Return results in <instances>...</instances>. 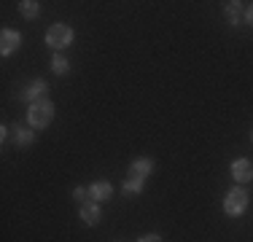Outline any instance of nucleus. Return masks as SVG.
I'll use <instances>...</instances> for the list:
<instances>
[{
  "mask_svg": "<svg viewBox=\"0 0 253 242\" xmlns=\"http://www.w3.org/2000/svg\"><path fill=\"white\" fill-rule=\"evenodd\" d=\"M54 119V105L49 100H41V102H33L27 111V121L30 126H35V129H43V126H49Z\"/></svg>",
  "mask_w": 253,
  "mask_h": 242,
  "instance_id": "1",
  "label": "nucleus"
},
{
  "mask_svg": "<svg viewBox=\"0 0 253 242\" xmlns=\"http://www.w3.org/2000/svg\"><path fill=\"white\" fill-rule=\"evenodd\" d=\"M245 210H248V191L245 189H232L224 197V213L237 218V215H243Z\"/></svg>",
  "mask_w": 253,
  "mask_h": 242,
  "instance_id": "2",
  "label": "nucleus"
},
{
  "mask_svg": "<svg viewBox=\"0 0 253 242\" xmlns=\"http://www.w3.org/2000/svg\"><path fill=\"white\" fill-rule=\"evenodd\" d=\"M46 43L51 48H68L73 43V30L68 24H51L49 33H46Z\"/></svg>",
  "mask_w": 253,
  "mask_h": 242,
  "instance_id": "3",
  "label": "nucleus"
},
{
  "mask_svg": "<svg viewBox=\"0 0 253 242\" xmlns=\"http://www.w3.org/2000/svg\"><path fill=\"white\" fill-rule=\"evenodd\" d=\"M151 169H154V161H151V159H137V161H132V167H129V172H126V178L143 180V183H146V178L151 175Z\"/></svg>",
  "mask_w": 253,
  "mask_h": 242,
  "instance_id": "4",
  "label": "nucleus"
},
{
  "mask_svg": "<svg viewBox=\"0 0 253 242\" xmlns=\"http://www.w3.org/2000/svg\"><path fill=\"white\" fill-rule=\"evenodd\" d=\"M19 43H22L19 33H14V30H3V33H0V51H3V57L14 54L16 48H19Z\"/></svg>",
  "mask_w": 253,
  "mask_h": 242,
  "instance_id": "5",
  "label": "nucleus"
},
{
  "mask_svg": "<svg viewBox=\"0 0 253 242\" xmlns=\"http://www.w3.org/2000/svg\"><path fill=\"white\" fill-rule=\"evenodd\" d=\"M43 94H46V81H41V78H38V81H30L27 89H25L19 97L33 105V102H41V100H43Z\"/></svg>",
  "mask_w": 253,
  "mask_h": 242,
  "instance_id": "6",
  "label": "nucleus"
},
{
  "mask_svg": "<svg viewBox=\"0 0 253 242\" xmlns=\"http://www.w3.org/2000/svg\"><path fill=\"white\" fill-rule=\"evenodd\" d=\"M232 178L240 180V183H248V180H253V164H251L248 159L232 161Z\"/></svg>",
  "mask_w": 253,
  "mask_h": 242,
  "instance_id": "7",
  "label": "nucleus"
},
{
  "mask_svg": "<svg viewBox=\"0 0 253 242\" xmlns=\"http://www.w3.org/2000/svg\"><path fill=\"white\" fill-rule=\"evenodd\" d=\"M89 194H92V202H108L111 199V194H113V186L108 183V180H97V183H92L89 186Z\"/></svg>",
  "mask_w": 253,
  "mask_h": 242,
  "instance_id": "8",
  "label": "nucleus"
},
{
  "mask_svg": "<svg viewBox=\"0 0 253 242\" xmlns=\"http://www.w3.org/2000/svg\"><path fill=\"white\" fill-rule=\"evenodd\" d=\"M81 221L86 223V226H94V223L100 221V204L97 202H84L81 204Z\"/></svg>",
  "mask_w": 253,
  "mask_h": 242,
  "instance_id": "9",
  "label": "nucleus"
},
{
  "mask_svg": "<svg viewBox=\"0 0 253 242\" xmlns=\"http://www.w3.org/2000/svg\"><path fill=\"white\" fill-rule=\"evenodd\" d=\"M19 11H22L25 19H35V16L41 14V3H35V0H25V3L19 5Z\"/></svg>",
  "mask_w": 253,
  "mask_h": 242,
  "instance_id": "10",
  "label": "nucleus"
},
{
  "mask_svg": "<svg viewBox=\"0 0 253 242\" xmlns=\"http://www.w3.org/2000/svg\"><path fill=\"white\" fill-rule=\"evenodd\" d=\"M224 14H226V19L232 22V24H237L240 22V14H243V3H226V8H224Z\"/></svg>",
  "mask_w": 253,
  "mask_h": 242,
  "instance_id": "11",
  "label": "nucleus"
},
{
  "mask_svg": "<svg viewBox=\"0 0 253 242\" xmlns=\"http://www.w3.org/2000/svg\"><path fill=\"white\" fill-rule=\"evenodd\" d=\"M51 68H54V73H59V76H65V73L70 70V65H68V59H65V57H59V54H57V57L51 59Z\"/></svg>",
  "mask_w": 253,
  "mask_h": 242,
  "instance_id": "12",
  "label": "nucleus"
},
{
  "mask_svg": "<svg viewBox=\"0 0 253 242\" xmlns=\"http://www.w3.org/2000/svg\"><path fill=\"white\" fill-rule=\"evenodd\" d=\"M143 180H132V178H126L124 180V194H140L143 191Z\"/></svg>",
  "mask_w": 253,
  "mask_h": 242,
  "instance_id": "13",
  "label": "nucleus"
},
{
  "mask_svg": "<svg viewBox=\"0 0 253 242\" xmlns=\"http://www.w3.org/2000/svg\"><path fill=\"white\" fill-rule=\"evenodd\" d=\"M35 140L33 129H16V145H30Z\"/></svg>",
  "mask_w": 253,
  "mask_h": 242,
  "instance_id": "14",
  "label": "nucleus"
},
{
  "mask_svg": "<svg viewBox=\"0 0 253 242\" xmlns=\"http://www.w3.org/2000/svg\"><path fill=\"white\" fill-rule=\"evenodd\" d=\"M73 197H76L81 204H84V202H92V194H89V189H81V186H78V189L73 191Z\"/></svg>",
  "mask_w": 253,
  "mask_h": 242,
  "instance_id": "15",
  "label": "nucleus"
},
{
  "mask_svg": "<svg viewBox=\"0 0 253 242\" xmlns=\"http://www.w3.org/2000/svg\"><path fill=\"white\" fill-rule=\"evenodd\" d=\"M137 242H162L159 237H156V234H146V237H140Z\"/></svg>",
  "mask_w": 253,
  "mask_h": 242,
  "instance_id": "16",
  "label": "nucleus"
},
{
  "mask_svg": "<svg viewBox=\"0 0 253 242\" xmlns=\"http://www.w3.org/2000/svg\"><path fill=\"white\" fill-rule=\"evenodd\" d=\"M245 19H248V24L253 27V5H248V11H245Z\"/></svg>",
  "mask_w": 253,
  "mask_h": 242,
  "instance_id": "17",
  "label": "nucleus"
},
{
  "mask_svg": "<svg viewBox=\"0 0 253 242\" xmlns=\"http://www.w3.org/2000/svg\"><path fill=\"white\" fill-rule=\"evenodd\" d=\"M251 140H253V132H251Z\"/></svg>",
  "mask_w": 253,
  "mask_h": 242,
  "instance_id": "18",
  "label": "nucleus"
}]
</instances>
